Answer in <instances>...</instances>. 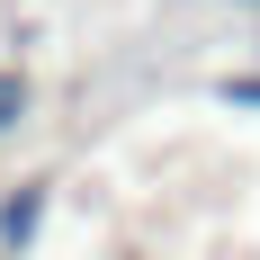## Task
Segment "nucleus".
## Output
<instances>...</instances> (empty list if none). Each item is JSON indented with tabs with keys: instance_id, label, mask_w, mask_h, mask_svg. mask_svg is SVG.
<instances>
[{
	"instance_id": "obj_4",
	"label": "nucleus",
	"mask_w": 260,
	"mask_h": 260,
	"mask_svg": "<svg viewBox=\"0 0 260 260\" xmlns=\"http://www.w3.org/2000/svg\"><path fill=\"white\" fill-rule=\"evenodd\" d=\"M251 9H260V0H251Z\"/></svg>"
},
{
	"instance_id": "obj_2",
	"label": "nucleus",
	"mask_w": 260,
	"mask_h": 260,
	"mask_svg": "<svg viewBox=\"0 0 260 260\" xmlns=\"http://www.w3.org/2000/svg\"><path fill=\"white\" fill-rule=\"evenodd\" d=\"M27 108H36V99H27V72H0V135L27 126Z\"/></svg>"
},
{
	"instance_id": "obj_1",
	"label": "nucleus",
	"mask_w": 260,
	"mask_h": 260,
	"mask_svg": "<svg viewBox=\"0 0 260 260\" xmlns=\"http://www.w3.org/2000/svg\"><path fill=\"white\" fill-rule=\"evenodd\" d=\"M45 207H54V180H45V171H36V180H18L9 198H0V251H9V260H18L27 242H36V224H45Z\"/></svg>"
},
{
	"instance_id": "obj_3",
	"label": "nucleus",
	"mask_w": 260,
	"mask_h": 260,
	"mask_svg": "<svg viewBox=\"0 0 260 260\" xmlns=\"http://www.w3.org/2000/svg\"><path fill=\"white\" fill-rule=\"evenodd\" d=\"M215 99H242V108H260V72H234L224 90H215Z\"/></svg>"
}]
</instances>
